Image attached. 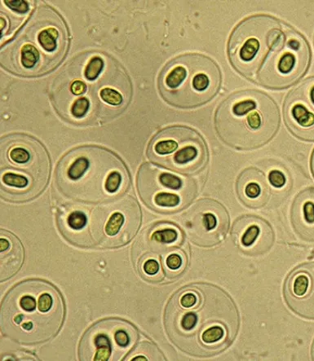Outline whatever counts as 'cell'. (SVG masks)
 I'll return each instance as SVG.
<instances>
[{
	"instance_id": "f35d334b",
	"label": "cell",
	"mask_w": 314,
	"mask_h": 361,
	"mask_svg": "<svg viewBox=\"0 0 314 361\" xmlns=\"http://www.w3.org/2000/svg\"><path fill=\"white\" fill-rule=\"evenodd\" d=\"M139 358H135L133 360H146L144 357H138Z\"/></svg>"
},
{
	"instance_id": "52a82bcc",
	"label": "cell",
	"mask_w": 314,
	"mask_h": 361,
	"mask_svg": "<svg viewBox=\"0 0 314 361\" xmlns=\"http://www.w3.org/2000/svg\"><path fill=\"white\" fill-rule=\"evenodd\" d=\"M284 114L285 123L296 137L314 141V77L308 78L287 95Z\"/></svg>"
},
{
	"instance_id": "6da1fadb",
	"label": "cell",
	"mask_w": 314,
	"mask_h": 361,
	"mask_svg": "<svg viewBox=\"0 0 314 361\" xmlns=\"http://www.w3.org/2000/svg\"><path fill=\"white\" fill-rule=\"evenodd\" d=\"M228 55L238 74L273 90L294 85L305 76L311 61L306 38L289 24L265 14L250 16L234 28Z\"/></svg>"
},
{
	"instance_id": "ffe728a7",
	"label": "cell",
	"mask_w": 314,
	"mask_h": 361,
	"mask_svg": "<svg viewBox=\"0 0 314 361\" xmlns=\"http://www.w3.org/2000/svg\"><path fill=\"white\" fill-rule=\"evenodd\" d=\"M100 97L102 100L109 106H119L123 102L121 94L114 89L106 87L103 88L100 92Z\"/></svg>"
},
{
	"instance_id": "2e32d148",
	"label": "cell",
	"mask_w": 314,
	"mask_h": 361,
	"mask_svg": "<svg viewBox=\"0 0 314 361\" xmlns=\"http://www.w3.org/2000/svg\"><path fill=\"white\" fill-rule=\"evenodd\" d=\"M40 60V52L35 46L25 44L22 49V64L26 69H32Z\"/></svg>"
},
{
	"instance_id": "7402d4cb",
	"label": "cell",
	"mask_w": 314,
	"mask_h": 361,
	"mask_svg": "<svg viewBox=\"0 0 314 361\" xmlns=\"http://www.w3.org/2000/svg\"><path fill=\"white\" fill-rule=\"evenodd\" d=\"M87 219L86 214L81 212H74L67 218V224L74 230H82L86 227Z\"/></svg>"
},
{
	"instance_id": "f546056e",
	"label": "cell",
	"mask_w": 314,
	"mask_h": 361,
	"mask_svg": "<svg viewBox=\"0 0 314 361\" xmlns=\"http://www.w3.org/2000/svg\"><path fill=\"white\" fill-rule=\"evenodd\" d=\"M20 306L23 311L32 312L36 308V300L33 296L25 295L20 300Z\"/></svg>"
},
{
	"instance_id": "ac0fdd59",
	"label": "cell",
	"mask_w": 314,
	"mask_h": 361,
	"mask_svg": "<svg viewBox=\"0 0 314 361\" xmlns=\"http://www.w3.org/2000/svg\"><path fill=\"white\" fill-rule=\"evenodd\" d=\"M125 222V218L122 213L114 212L106 224L104 231L109 237L116 236L121 230Z\"/></svg>"
},
{
	"instance_id": "5b68a950",
	"label": "cell",
	"mask_w": 314,
	"mask_h": 361,
	"mask_svg": "<svg viewBox=\"0 0 314 361\" xmlns=\"http://www.w3.org/2000/svg\"><path fill=\"white\" fill-rule=\"evenodd\" d=\"M150 156L167 169L195 174L206 166L208 150L205 140L197 130L178 126L156 135L150 145Z\"/></svg>"
},
{
	"instance_id": "d4e9b609",
	"label": "cell",
	"mask_w": 314,
	"mask_h": 361,
	"mask_svg": "<svg viewBox=\"0 0 314 361\" xmlns=\"http://www.w3.org/2000/svg\"><path fill=\"white\" fill-rule=\"evenodd\" d=\"M9 159L16 164L23 165L30 160V152L22 147H16L10 150Z\"/></svg>"
},
{
	"instance_id": "44dd1931",
	"label": "cell",
	"mask_w": 314,
	"mask_h": 361,
	"mask_svg": "<svg viewBox=\"0 0 314 361\" xmlns=\"http://www.w3.org/2000/svg\"><path fill=\"white\" fill-rule=\"evenodd\" d=\"M2 181L4 184L10 187L18 188H24L28 187L29 180L28 178L22 175L14 173H5L2 176Z\"/></svg>"
},
{
	"instance_id": "8fae6325",
	"label": "cell",
	"mask_w": 314,
	"mask_h": 361,
	"mask_svg": "<svg viewBox=\"0 0 314 361\" xmlns=\"http://www.w3.org/2000/svg\"><path fill=\"white\" fill-rule=\"evenodd\" d=\"M237 192L241 202L249 208H261L270 197L265 175L258 169H246L238 177Z\"/></svg>"
},
{
	"instance_id": "cb8c5ba5",
	"label": "cell",
	"mask_w": 314,
	"mask_h": 361,
	"mask_svg": "<svg viewBox=\"0 0 314 361\" xmlns=\"http://www.w3.org/2000/svg\"><path fill=\"white\" fill-rule=\"evenodd\" d=\"M122 180V175L119 171H111L107 177L104 188L109 193H115L119 190Z\"/></svg>"
},
{
	"instance_id": "74e56055",
	"label": "cell",
	"mask_w": 314,
	"mask_h": 361,
	"mask_svg": "<svg viewBox=\"0 0 314 361\" xmlns=\"http://www.w3.org/2000/svg\"><path fill=\"white\" fill-rule=\"evenodd\" d=\"M0 22H1V31H3L5 27V25H6V22H5V20L3 18H1Z\"/></svg>"
},
{
	"instance_id": "4fadbf2b",
	"label": "cell",
	"mask_w": 314,
	"mask_h": 361,
	"mask_svg": "<svg viewBox=\"0 0 314 361\" xmlns=\"http://www.w3.org/2000/svg\"><path fill=\"white\" fill-rule=\"evenodd\" d=\"M9 239L4 237L0 240L2 271L8 267L9 277L17 273L23 262V248L19 240L8 233Z\"/></svg>"
},
{
	"instance_id": "7c38bea8",
	"label": "cell",
	"mask_w": 314,
	"mask_h": 361,
	"mask_svg": "<svg viewBox=\"0 0 314 361\" xmlns=\"http://www.w3.org/2000/svg\"><path fill=\"white\" fill-rule=\"evenodd\" d=\"M291 224L298 238L314 243V188H308L296 196L291 207Z\"/></svg>"
},
{
	"instance_id": "e0dca14e",
	"label": "cell",
	"mask_w": 314,
	"mask_h": 361,
	"mask_svg": "<svg viewBox=\"0 0 314 361\" xmlns=\"http://www.w3.org/2000/svg\"><path fill=\"white\" fill-rule=\"evenodd\" d=\"M179 238V233L174 228L159 229L152 235L151 239L157 243L171 244L176 242Z\"/></svg>"
},
{
	"instance_id": "8d00e7d4",
	"label": "cell",
	"mask_w": 314,
	"mask_h": 361,
	"mask_svg": "<svg viewBox=\"0 0 314 361\" xmlns=\"http://www.w3.org/2000/svg\"><path fill=\"white\" fill-rule=\"evenodd\" d=\"M311 170H312L313 176L314 177V151H313V153L312 155V159H311Z\"/></svg>"
},
{
	"instance_id": "277c9868",
	"label": "cell",
	"mask_w": 314,
	"mask_h": 361,
	"mask_svg": "<svg viewBox=\"0 0 314 361\" xmlns=\"http://www.w3.org/2000/svg\"><path fill=\"white\" fill-rule=\"evenodd\" d=\"M221 69L207 56L177 57L162 73L159 87L165 100L176 107L193 109L210 102L221 88Z\"/></svg>"
},
{
	"instance_id": "9c48e42d",
	"label": "cell",
	"mask_w": 314,
	"mask_h": 361,
	"mask_svg": "<svg viewBox=\"0 0 314 361\" xmlns=\"http://www.w3.org/2000/svg\"><path fill=\"white\" fill-rule=\"evenodd\" d=\"M155 180L152 185V207L165 211H176L190 203L195 197L193 183H187L179 176L154 169Z\"/></svg>"
},
{
	"instance_id": "ab89813d",
	"label": "cell",
	"mask_w": 314,
	"mask_h": 361,
	"mask_svg": "<svg viewBox=\"0 0 314 361\" xmlns=\"http://www.w3.org/2000/svg\"><path fill=\"white\" fill-rule=\"evenodd\" d=\"M312 357H313V360H314V341H313V347H312Z\"/></svg>"
},
{
	"instance_id": "d6986e66",
	"label": "cell",
	"mask_w": 314,
	"mask_h": 361,
	"mask_svg": "<svg viewBox=\"0 0 314 361\" xmlns=\"http://www.w3.org/2000/svg\"><path fill=\"white\" fill-rule=\"evenodd\" d=\"M104 68V61L101 57L95 56L93 57L88 62V64L85 69V77L87 80L93 81L97 80L99 75H100L102 71Z\"/></svg>"
},
{
	"instance_id": "4dcf8cb0",
	"label": "cell",
	"mask_w": 314,
	"mask_h": 361,
	"mask_svg": "<svg viewBox=\"0 0 314 361\" xmlns=\"http://www.w3.org/2000/svg\"><path fill=\"white\" fill-rule=\"evenodd\" d=\"M145 273L150 276H154L159 273V264L155 259H148L143 266Z\"/></svg>"
},
{
	"instance_id": "d590c367",
	"label": "cell",
	"mask_w": 314,
	"mask_h": 361,
	"mask_svg": "<svg viewBox=\"0 0 314 361\" xmlns=\"http://www.w3.org/2000/svg\"><path fill=\"white\" fill-rule=\"evenodd\" d=\"M22 327L25 329L26 331H30L31 329H33V324L32 323H23L22 324Z\"/></svg>"
},
{
	"instance_id": "ba28073f",
	"label": "cell",
	"mask_w": 314,
	"mask_h": 361,
	"mask_svg": "<svg viewBox=\"0 0 314 361\" xmlns=\"http://www.w3.org/2000/svg\"><path fill=\"white\" fill-rule=\"evenodd\" d=\"M284 292L286 305L293 312L307 320H314V262L291 271Z\"/></svg>"
},
{
	"instance_id": "7a4b0ae2",
	"label": "cell",
	"mask_w": 314,
	"mask_h": 361,
	"mask_svg": "<svg viewBox=\"0 0 314 361\" xmlns=\"http://www.w3.org/2000/svg\"><path fill=\"white\" fill-rule=\"evenodd\" d=\"M167 332L183 352L198 358L224 352L239 329L238 308L221 288L207 283L188 286L167 307Z\"/></svg>"
},
{
	"instance_id": "836d02e7",
	"label": "cell",
	"mask_w": 314,
	"mask_h": 361,
	"mask_svg": "<svg viewBox=\"0 0 314 361\" xmlns=\"http://www.w3.org/2000/svg\"><path fill=\"white\" fill-rule=\"evenodd\" d=\"M112 348H97L95 358L97 361H106L111 357Z\"/></svg>"
},
{
	"instance_id": "484cf974",
	"label": "cell",
	"mask_w": 314,
	"mask_h": 361,
	"mask_svg": "<svg viewBox=\"0 0 314 361\" xmlns=\"http://www.w3.org/2000/svg\"><path fill=\"white\" fill-rule=\"evenodd\" d=\"M269 180L271 185L276 188H281L286 185V176L279 171H272L269 176Z\"/></svg>"
},
{
	"instance_id": "8992f818",
	"label": "cell",
	"mask_w": 314,
	"mask_h": 361,
	"mask_svg": "<svg viewBox=\"0 0 314 361\" xmlns=\"http://www.w3.org/2000/svg\"><path fill=\"white\" fill-rule=\"evenodd\" d=\"M183 223L187 236L193 244L201 247H213L226 238L229 217L221 203L203 200L187 212Z\"/></svg>"
},
{
	"instance_id": "f1b7e54d",
	"label": "cell",
	"mask_w": 314,
	"mask_h": 361,
	"mask_svg": "<svg viewBox=\"0 0 314 361\" xmlns=\"http://www.w3.org/2000/svg\"><path fill=\"white\" fill-rule=\"evenodd\" d=\"M8 5V7L13 10V11L18 13H28L29 6L28 4L24 1V0H14V1H4Z\"/></svg>"
},
{
	"instance_id": "4316f807",
	"label": "cell",
	"mask_w": 314,
	"mask_h": 361,
	"mask_svg": "<svg viewBox=\"0 0 314 361\" xmlns=\"http://www.w3.org/2000/svg\"><path fill=\"white\" fill-rule=\"evenodd\" d=\"M166 265L171 270H179L183 266V259L181 255L176 253H172L167 256Z\"/></svg>"
},
{
	"instance_id": "30bf717a",
	"label": "cell",
	"mask_w": 314,
	"mask_h": 361,
	"mask_svg": "<svg viewBox=\"0 0 314 361\" xmlns=\"http://www.w3.org/2000/svg\"><path fill=\"white\" fill-rule=\"evenodd\" d=\"M235 243L246 254H263L274 243V232L270 225L255 216H244L233 228Z\"/></svg>"
},
{
	"instance_id": "e575fe53",
	"label": "cell",
	"mask_w": 314,
	"mask_h": 361,
	"mask_svg": "<svg viewBox=\"0 0 314 361\" xmlns=\"http://www.w3.org/2000/svg\"><path fill=\"white\" fill-rule=\"evenodd\" d=\"M95 344L97 348H111V341L109 338L104 336H99L95 339Z\"/></svg>"
},
{
	"instance_id": "d6a6232c",
	"label": "cell",
	"mask_w": 314,
	"mask_h": 361,
	"mask_svg": "<svg viewBox=\"0 0 314 361\" xmlns=\"http://www.w3.org/2000/svg\"><path fill=\"white\" fill-rule=\"evenodd\" d=\"M71 91L75 96H81L87 91V85L85 82L76 80L72 83Z\"/></svg>"
},
{
	"instance_id": "9a60e30c",
	"label": "cell",
	"mask_w": 314,
	"mask_h": 361,
	"mask_svg": "<svg viewBox=\"0 0 314 361\" xmlns=\"http://www.w3.org/2000/svg\"><path fill=\"white\" fill-rule=\"evenodd\" d=\"M59 36V31L54 28H48L41 31L38 39L42 48L49 52L55 51L56 39Z\"/></svg>"
},
{
	"instance_id": "1f68e13d",
	"label": "cell",
	"mask_w": 314,
	"mask_h": 361,
	"mask_svg": "<svg viewBox=\"0 0 314 361\" xmlns=\"http://www.w3.org/2000/svg\"><path fill=\"white\" fill-rule=\"evenodd\" d=\"M114 339L120 347H127L130 343L129 336H128V334L123 331H119L115 333Z\"/></svg>"
},
{
	"instance_id": "3957f363",
	"label": "cell",
	"mask_w": 314,
	"mask_h": 361,
	"mask_svg": "<svg viewBox=\"0 0 314 361\" xmlns=\"http://www.w3.org/2000/svg\"><path fill=\"white\" fill-rule=\"evenodd\" d=\"M279 106L269 95L258 90L231 94L218 106L215 127L223 142L238 150L262 147L280 128Z\"/></svg>"
},
{
	"instance_id": "83f0119b",
	"label": "cell",
	"mask_w": 314,
	"mask_h": 361,
	"mask_svg": "<svg viewBox=\"0 0 314 361\" xmlns=\"http://www.w3.org/2000/svg\"><path fill=\"white\" fill-rule=\"evenodd\" d=\"M54 305V299L49 294H43L38 301L39 311L42 313L48 312Z\"/></svg>"
},
{
	"instance_id": "5bb4252c",
	"label": "cell",
	"mask_w": 314,
	"mask_h": 361,
	"mask_svg": "<svg viewBox=\"0 0 314 361\" xmlns=\"http://www.w3.org/2000/svg\"><path fill=\"white\" fill-rule=\"evenodd\" d=\"M90 166V161L85 156L78 157L67 170V176L73 181H77L85 176Z\"/></svg>"
},
{
	"instance_id": "603a6c76",
	"label": "cell",
	"mask_w": 314,
	"mask_h": 361,
	"mask_svg": "<svg viewBox=\"0 0 314 361\" xmlns=\"http://www.w3.org/2000/svg\"><path fill=\"white\" fill-rule=\"evenodd\" d=\"M89 108H90V102L88 99L80 97L73 104L71 114L76 118H82L85 116Z\"/></svg>"
}]
</instances>
